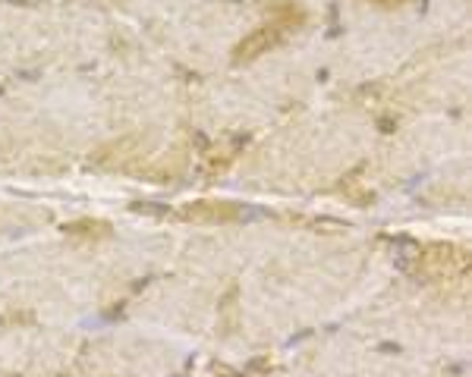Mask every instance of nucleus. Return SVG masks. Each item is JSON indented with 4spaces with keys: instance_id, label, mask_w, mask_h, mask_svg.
Returning <instances> with one entry per match:
<instances>
[{
    "instance_id": "f257e3e1",
    "label": "nucleus",
    "mask_w": 472,
    "mask_h": 377,
    "mask_svg": "<svg viewBox=\"0 0 472 377\" xmlns=\"http://www.w3.org/2000/svg\"><path fill=\"white\" fill-rule=\"evenodd\" d=\"M416 264L431 280H450V277H460L469 268V255L454 242H431L419 252Z\"/></svg>"
},
{
    "instance_id": "f03ea898",
    "label": "nucleus",
    "mask_w": 472,
    "mask_h": 377,
    "mask_svg": "<svg viewBox=\"0 0 472 377\" xmlns=\"http://www.w3.org/2000/svg\"><path fill=\"white\" fill-rule=\"evenodd\" d=\"M277 41H281V25H262V29H255L252 35H245L243 41L236 44L234 63H252V60H258V57L268 54L271 48H277Z\"/></svg>"
},
{
    "instance_id": "7ed1b4c3",
    "label": "nucleus",
    "mask_w": 472,
    "mask_h": 377,
    "mask_svg": "<svg viewBox=\"0 0 472 377\" xmlns=\"http://www.w3.org/2000/svg\"><path fill=\"white\" fill-rule=\"evenodd\" d=\"M189 220H234L236 205H224V201H198V205L186 207Z\"/></svg>"
},
{
    "instance_id": "20e7f679",
    "label": "nucleus",
    "mask_w": 472,
    "mask_h": 377,
    "mask_svg": "<svg viewBox=\"0 0 472 377\" xmlns=\"http://www.w3.org/2000/svg\"><path fill=\"white\" fill-rule=\"evenodd\" d=\"M63 233H69V236H79V233H107V224H95V220H79V224H69L63 226Z\"/></svg>"
},
{
    "instance_id": "39448f33",
    "label": "nucleus",
    "mask_w": 472,
    "mask_h": 377,
    "mask_svg": "<svg viewBox=\"0 0 472 377\" xmlns=\"http://www.w3.org/2000/svg\"><path fill=\"white\" fill-rule=\"evenodd\" d=\"M372 4H378V6H400V4H406V0H372Z\"/></svg>"
}]
</instances>
